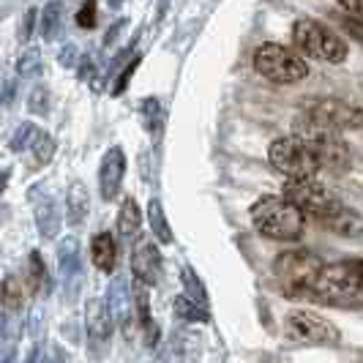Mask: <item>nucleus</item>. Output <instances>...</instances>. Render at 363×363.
I'll return each instance as SVG.
<instances>
[{"instance_id": "1", "label": "nucleus", "mask_w": 363, "mask_h": 363, "mask_svg": "<svg viewBox=\"0 0 363 363\" xmlns=\"http://www.w3.org/2000/svg\"><path fill=\"white\" fill-rule=\"evenodd\" d=\"M306 298L325 306H339V309L363 306V259L323 265Z\"/></svg>"}, {"instance_id": "2", "label": "nucleus", "mask_w": 363, "mask_h": 363, "mask_svg": "<svg viewBox=\"0 0 363 363\" xmlns=\"http://www.w3.org/2000/svg\"><path fill=\"white\" fill-rule=\"evenodd\" d=\"M252 221L271 240H298L306 230V216L284 197H262L252 208Z\"/></svg>"}, {"instance_id": "3", "label": "nucleus", "mask_w": 363, "mask_h": 363, "mask_svg": "<svg viewBox=\"0 0 363 363\" xmlns=\"http://www.w3.org/2000/svg\"><path fill=\"white\" fill-rule=\"evenodd\" d=\"M295 137L311 150V156L317 159L320 167L333 169V172H345L350 167V147L347 143L330 128H323L317 123L306 121L303 115L295 121Z\"/></svg>"}, {"instance_id": "4", "label": "nucleus", "mask_w": 363, "mask_h": 363, "mask_svg": "<svg viewBox=\"0 0 363 363\" xmlns=\"http://www.w3.org/2000/svg\"><path fill=\"white\" fill-rule=\"evenodd\" d=\"M320 271H323V259L306 249L284 252L276 259V279L287 298H306Z\"/></svg>"}, {"instance_id": "5", "label": "nucleus", "mask_w": 363, "mask_h": 363, "mask_svg": "<svg viewBox=\"0 0 363 363\" xmlns=\"http://www.w3.org/2000/svg\"><path fill=\"white\" fill-rule=\"evenodd\" d=\"M292 41L295 47L309 57L325 60V63H345L347 60V44L342 36L328 30L317 19H298L292 25Z\"/></svg>"}, {"instance_id": "6", "label": "nucleus", "mask_w": 363, "mask_h": 363, "mask_svg": "<svg viewBox=\"0 0 363 363\" xmlns=\"http://www.w3.org/2000/svg\"><path fill=\"white\" fill-rule=\"evenodd\" d=\"M284 200L292 202L303 216L311 213V216L328 218L339 216L345 211L342 200L328 189L323 183H317L314 178H301V181H287L284 183Z\"/></svg>"}, {"instance_id": "7", "label": "nucleus", "mask_w": 363, "mask_h": 363, "mask_svg": "<svg viewBox=\"0 0 363 363\" xmlns=\"http://www.w3.org/2000/svg\"><path fill=\"white\" fill-rule=\"evenodd\" d=\"M255 69L279 85H292L309 77V63L281 44H262L255 52Z\"/></svg>"}, {"instance_id": "8", "label": "nucleus", "mask_w": 363, "mask_h": 363, "mask_svg": "<svg viewBox=\"0 0 363 363\" xmlns=\"http://www.w3.org/2000/svg\"><path fill=\"white\" fill-rule=\"evenodd\" d=\"M301 115L330 131H363V109L339 99H311L301 104Z\"/></svg>"}, {"instance_id": "9", "label": "nucleus", "mask_w": 363, "mask_h": 363, "mask_svg": "<svg viewBox=\"0 0 363 363\" xmlns=\"http://www.w3.org/2000/svg\"><path fill=\"white\" fill-rule=\"evenodd\" d=\"M268 162L279 172H284L290 181L314 178L317 169H320V164L311 156V150L298 137H281V140L271 143V147H268Z\"/></svg>"}, {"instance_id": "10", "label": "nucleus", "mask_w": 363, "mask_h": 363, "mask_svg": "<svg viewBox=\"0 0 363 363\" xmlns=\"http://www.w3.org/2000/svg\"><path fill=\"white\" fill-rule=\"evenodd\" d=\"M284 336L295 345H336L339 330L314 311H290L284 320Z\"/></svg>"}, {"instance_id": "11", "label": "nucleus", "mask_w": 363, "mask_h": 363, "mask_svg": "<svg viewBox=\"0 0 363 363\" xmlns=\"http://www.w3.org/2000/svg\"><path fill=\"white\" fill-rule=\"evenodd\" d=\"M123 175H126V153L123 147L112 145L101 159L99 167V191H101V200H115L121 186H123Z\"/></svg>"}, {"instance_id": "12", "label": "nucleus", "mask_w": 363, "mask_h": 363, "mask_svg": "<svg viewBox=\"0 0 363 363\" xmlns=\"http://www.w3.org/2000/svg\"><path fill=\"white\" fill-rule=\"evenodd\" d=\"M131 271L137 276V281L143 284H156L162 279V255L156 249V243L140 240L131 252Z\"/></svg>"}, {"instance_id": "13", "label": "nucleus", "mask_w": 363, "mask_h": 363, "mask_svg": "<svg viewBox=\"0 0 363 363\" xmlns=\"http://www.w3.org/2000/svg\"><path fill=\"white\" fill-rule=\"evenodd\" d=\"M57 271L60 281L69 292L77 290L79 279H82V257H79V240L77 238H63L57 246Z\"/></svg>"}, {"instance_id": "14", "label": "nucleus", "mask_w": 363, "mask_h": 363, "mask_svg": "<svg viewBox=\"0 0 363 363\" xmlns=\"http://www.w3.org/2000/svg\"><path fill=\"white\" fill-rule=\"evenodd\" d=\"M85 323H88V333L93 342H107L112 333V314H109L107 298H91L88 301V311H85Z\"/></svg>"}, {"instance_id": "15", "label": "nucleus", "mask_w": 363, "mask_h": 363, "mask_svg": "<svg viewBox=\"0 0 363 363\" xmlns=\"http://www.w3.org/2000/svg\"><path fill=\"white\" fill-rule=\"evenodd\" d=\"M128 284L123 276H115L112 284H109L107 292V306L109 314L115 323H121V328H128V320H131V298H128Z\"/></svg>"}, {"instance_id": "16", "label": "nucleus", "mask_w": 363, "mask_h": 363, "mask_svg": "<svg viewBox=\"0 0 363 363\" xmlns=\"http://www.w3.org/2000/svg\"><path fill=\"white\" fill-rule=\"evenodd\" d=\"M33 216H36V227H38V233H41V238L52 240V238L60 233V208H57V200H55V197L41 194L36 200Z\"/></svg>"}, {"instance_id": "17", "label": "nucleus", "mask_w": 363, "mask_h": 363, "mask_svg": "<svg viewBox=\"0 0 363 363\" xmlns=\"http://www.w3.org/2000/svg\"><path fill=\"white\" fill-rule=\"evenodd\" d=\"M91 211V194L85 189V183L77 181L69 186V194H66V218L72 227H79Z\"/></svg>"}, {"instance_id": "18", "label": "nucleus", "mask_w": 363, "mask_h": 363, "mask_svg": "<svg viewBox=\"0 0 363 363\" xmlns=\"http://www.w3.org/2000/svg\"><path fill=\"white\" fill-rule=\"evenodd\" d=\"M91 257L93 265L99 268L101 273H112L115 268V259H118V249H115V238L109 233H99L93 235L91 240Z\"/></svg>"}, {"instance_id": "19", "label": "nucleus", "mask_w": 363, "mask_h": 363, "mask_svg": "<svg viewBox=\"0 0 363 363\" xmlns=\"http://www.w3.org/2000/svg\"><path fill=\"white\" fill-rule=\"evenodd\" d=\"M134 303H137V314H140V323L147 333V345L153 347L159 339V328L153 323V314H150V295H147V284L143 281H134Z\"/></svg>"}, {"instance_id": "20", "label": "nucleus", "mask_w": 363, "mask_h": 363, "mask_svg": "<svg viewBox=\"0 0 363 363\" xmlns=\"http://www.w3.org/2000/svg\"><path fill=\"white\" fill-rule=\"evenodd\" d=\"M17 352V320L3 311L0 314V363H14Z\"/></svg>"}, {"instance_id": "21", "label": "nucleus", "mask_w": 363, "mask_h": 363, "mask_svg": "<svg viewBox=\"0 0 363 363\" xmlns=\"http://www.w3.org/2000/svg\"><path fill=\"white\" fill-rule=\"evenodd\" d=\"M140 224H143V211H140L137 202L128 197L123 202V208H121V213H118V235L123 240H131L140 233Z\"/></svg>"}, {"instance_id": "22", "label": "nucleus", "mask_w": 363, "mask_h": 363, "mask_svg": "<svg viewBox=\"0 0 363 363\" xmlns=\"http://www.w3.org/2000/svg\"><path fill=\"white\" fill-rule=\"evenodd\" d=\"M181 281H183V290H186V301H191L194 306H200V309L208 311V292H205V284L200 281V276L197 271L191 268V265H186L181 271Z\"/></svg>"}, {"instance_id": "23", "label": "nucleus", "mask_w": 363, "mask_h": 363, "mask_svg": "<svg viewBox=\"0 0 363 363\" xmlns=\"http://www.w3.org/2000/svg\"><path fill=\"white\" fill-rule=\"evenodd\" d=\"M63 25V0H50L41 11V36L44 41H55Z\"/></svg>"}, {"instance_id": "24", "label": "nucleus", "mask_w": 363, "mask_h": 363, "mask_svg": "<svg viewBox=\"0 0 363 363\" xmlns=\"http://www.w3.org/2000/svg\"><path fill=\"white\" fill-rule=\"evenodd\" d=\"M147 224H150L153 235L159 238L162 243H172V230H169V221L164 216V208L159 200L147 202Z\"/></svg>"}, {"instance_id": "25", "label": "nucleus", "mask_w": 363, "mask_h": 363, "mask_svg": "<svg viewBox=\"0 0 363 363\" xmlns=\"http://www.w3.org/2000/svg\"><path fill=\"white\" fill-rule=\"evenodd\" d=\"M41 69H44V63H41V50L38 47H28L25 52L19 55L17 60L19 77H36V74H41Z\"/></svg>"}, {"instance_id": "26", "label": "nucleus", "mask_w": 363, "mask_h": 363, "mask_svg": "<svg viewBox=\"0 0 363 363\" xmlns=\"http://www.w3.org/2000/svg\"><path fill=\"white\" fill-rule=\"evenodd\" d=\"M330 230H336L339 235H361L363 233V227H361V221L352 216L350 211H342L339 216H333V218H328L325 221Z\"/></svg>"}, {"instance_id": "27", "label": "nucleus", "mask_w": 363, "mask_h": 363, "mask_svg": "<svg viewBox=\"0 0 363 363\" xmlns=\"http://www.w3.org/2000/svg\"><path fill=\"white\" fill-rule=\"evenodd\" d=\"M22 306V287H19L17 276H6L3 279V309L17 311Z\"/></svg>"}, {"instance_id": "28", "label": "nucleus", "mask_w": 363, "mask_h": 363, "mask_svg": "<svg viewBox=\"0 0 363 363\" xmlns=\"http://www.w3.org/2000/svg\"><path fill=\"white\" fill-rule=\"evenodd\" d=\"M41 134V128L33 126V123H22V126L14 131V137H11V150H25V147H33L36 143V137Z\"/></svg>"}, {"instance_id": "29", "label": "nucleus", "mask_w": 363, "mask_h": 363, "mask_svg": "<svg viewBox=\"0 0 363 363\" xmlns=\"http://www.w3.org/2000/svg\"><path fill=\"white\" fill-rule=\"evenodd\" d=\"M28 112L30 115H36V118H44L47 112H50V91L47 88H33L30 96H28Z\"/></svg>"}, {"instance_id": "30", "label": "nucleus", "mask_w": 363, "mask_h": 363, "mask_svg": "<svg viewBox=\"0 0 363 363\" xmlns=\"http://www.w3.org/2000/svg\"><path fill=\"white\" fill-rule=\"evenodd\" d=\"M175 311H178L181 320H189V323H208V311L200 309V306H194V303L186 301L183 295L175 301Z\"/></svg>"}, {"instance_id": "31", "label": "nucleus", "mask_w": 363, "mask_h": 363, "mask_svg": "<svg viewBox=\"0 0 363 363\" xmlns=\"http://www.w3.org/2000/svg\"><path fill=\"white\" fill-rule=\"evenodd\" d=\"M30 150H33V156H36V164H47L50 159H52V153H55V140L47 134V131H41Z\"/></svg>"}, {"instance_id": "32", "label": "nucleus", "mask_w": 363, "mask_h": 363, "mask_svg": "<svg viewBox=\"0 0 363 363\" xmlns=\"http://www.w3.org/2000/svg\"><path fill=\"white\" fill-rule=\"evenodd\" d=\"M143 115H145V126L153 128V131H159V126H162V104H159L156 99L143 101Z\"/></svg>"}, {"instance_id": "33", "label": "nucleus", "mask_w": 363, "mask_h": 363, "mask_svg": "<svg viewBox=\"0 0 363 363\" xmlns=\"http://www.w3.org/2000/svg\"><path fill=\"white\" fill-rule=\"evenodd\" d=\"M96 0H85L82 3V9L77 11V25L82 28V30H93L96 28Z\"/></svg>"}, {"instance_id": "34", "label": "nucleus", "mask_w": 363, "mask_h": 363, "mask_svg": "<svg viewBox=\"0 0 363 363\" xmlns=\"http://www.w3.org/2000/svg\"><path fill=\"white\" fill-rule=\"evenodd\" d=\"M140 66V57H134L131 63H128L126 69H123V74H118L115 77V85H112V96H121V93L128 88V79H131V74H134V69Z\"/></svg>"}, {"instance_id": "35", "label": "nucleus", "mask_w": 363, "mask_h": 363, "mask_svg": "<svg viewBox=\"0 0 363 363\" xmlns=\"http://www.w3.org/2000/svg\"><path fill=\"white\" fill-rule=\"evenodd\" d=\"M44 279H47V273H44V262H41L38 252H33V255H30V284H33V290H38V287L44 284Z\"/></svg>"}, {"instance_id": "36", "label": "nucleus", "mask_w": 363, "mask_h": 363, "mask_svg": "<svg viewBox=\"0 0 363 363\" xmlns=\"http://www.w3.org/2000/svg\"><path fill=\"white\" fill-rule=\"evenodd\" d=\"M36 17H38L36 9H28V11H25L22 28H19V41H28V38L33 36V30H36Z\"/></svg>"}, {"instance_id": "37", "label": "nucleus", "mask_w": 363, "mask_h": 363, "mask_svg": "<svg viewBox=\"0 0 363 363\" xmlns=\"http://www.w3.org/2000/svg\"><path fill=\"white\" fill-rule=\"evenodd\" d=\"M79 57H82V55L77 52V47H74V44H66V47H63V52H60V66L72 69V66L79 63Z\"/></svg>"}, {"instance_id": "38", "label": "nucleus", "mask_w": 363, "mask_h": 363, "mask_svg": "<svg viewBox=\"0 0 363 363\" xmlns=\"http://www.w3.org/2000/svg\"><path fill=\"white\" fill-rule=\"evenodd\" d=\"M77 77H79V79H91L93 82V74H96V66H93V60L91 57H88V55H82V57H79V63H77Z\"/></svg>"}, {"instance_id": "39", "label": "nucleus", "mask_w": 363, "mask_h": 363, "mask_svg": "<svg viewBox=\"0 0 363 363\" xmlns=\"http://www.w3.org/2000/svg\"><path fill=\"white\" fill-rule=\"evenodd\" d=\"M345 22V28H347V33L352 38H358L363 44V19H355V17H345L342 19Z\"/></svg>"}, {"instance_id": "40", "label": "nucleus", "mask_w": 363, "mask_h": 363, "mask_svg": "<svg viewBox=\"0 0 363 363\" xmlns=\"http://www.w3.org/2000/svg\"><path fill=\"white\" fill-rule=\"evenodd\" d=\"M342 9H347L350 11V17L355 19H363V0H336Z\"/></svg>"}, {"instance_id": "41", "label": "nucleus", "mask_w": 363, "mask_h": 363, "mask_svg": "<svg viewBox=\"0 0 363 363\" xmlns=\"http://www.w3.org/2000/svg\"><path fill=\"white\" fill-rule=\"evenodd\" d=\"M126 28H128V19H126V17H123V19H118V22H115V25L109 28V33H107V36H104V47H109V44H112L115 38L121 36V33H123Z\"/></svg>"}, {"instance_id": "42", "label": "nucleus", "mask_w": 363, "mask_h": 363, "mask_svg": "<svg viewBox=\"0 0 363 363\" xmlns=\"http://www.w3.org/2000/svg\"><path fill=\"white\" fill-rule=\"evenodd\" d=\"M14 93H17V82H6V88L0 93V104H11L14 101Z\"/></svg>"}, {"instance_id": "43", "label": "nucleus", "mask_w": 363, "mask_h": 363, "mask_svg": "<svg viewBox=\"0 0 363 363\" xmlns=\"http://www.w3.org/2000/svg\"><path fill=\"white\" fill-rule=\"evenodd\" d=\"M44 363H69V358L63 355V350H60V347H52V350L47 352V358H44Z\"/></svg>"}, {"instance_id": "44", "label": "nucleus", "mask_w": 363, "mask_h": 363, "mask_svg": "<svg viewBox=\"0 0 363 363\" xmlns=\"http://www.w3.org/2000/svg\"><path fill=\"white\" fill-rule=\"evenodd\" d=\"M25 363H41V350H38V347H33V350H30V355H28V361Z\"/></svg>"}, {"instance_id": "45", "label": "nucleus", "mask_w": 363, "mask_h": 363, "mask_svg": "<svg viewBox=\"0 0 363 363\" xmlns=\"http://www.w3.org/2000/svg\"><path fill=\"white\" fill-rule=\"evenodd\" d=\"M156 363H175V350H172L169 355L164 352V355H162V358H159V361H156Z\"/></svg>"}, {"instance_id": "46", "label": "nucleus", "mask_w": 363, "mask_h": 363, "mask_svg": "<svg viewBox=\"0 0 363 363\" xmlns=\"http://www.w3.org/2000/svg\"><path fill=\"white\" fill-rule=\"evenodd\" d=\"M6 183H9V169H3V172H0V191L6 189Z\"/></svg>"}, {"instance_id": "47", "label": "nucleus", "mask_w": 363, "mask_h": 363, "mask_svg": "<svg viewBox=\"0 0 363 363\" xmlns=\"http://www.w3.org/2000/svg\"><path fill=\"white\" fill-rule=\"evenodd\" d=\"M109 3H112V9H118V6H121V0H109Z\"/></svg>"}]
</instances>
